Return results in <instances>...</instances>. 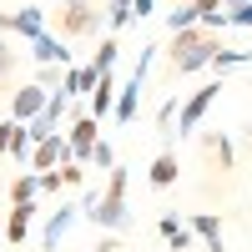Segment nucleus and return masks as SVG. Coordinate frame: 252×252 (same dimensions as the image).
I'll return each instance as SVG.
<instances>
[{
  "label": "nucleus",
  "instance_id": "nucleus-1",
  "mask_svg": "<svg viewBox=\"0 0 252 252\" xmlns=\"http://www.w3.org/2000/svg\"><path fill=\"white\" fill-rule=\"evenodd\" d=\"M126 187H131V172H126V166L116 161L111 172H106V192L81 197V202H86V217L101 227V232H111V237L131 232V207H126Z\"/></svg>",
  "mask_w": 252,
  "mask_h": 252
},
{
  "label": "nucleus",
  "instance_id": "nucleus-2",
  "mask_svg": "<svg viewBox=\"0 0 252 252\" xmlns=\"http://www.w3.org/2000/svg\"><path fill=\"white\" fill-rule=\"evenodd\" d=\"M101 26H106V0H61V10H56L61 40H71V35H96Z\"/></svg>",
  "mask_w": 252,
  "mask_h": 252
},
{
  "label": "nucleus",
  "instance_id": "nucleus-3",
  "mask_svg": "<svg viewBox=\"0 0 252 252\" xmlns=\"http://www.w3.org/2000/svg\"><path fill=\"white\" fill-rule=\"evenodd\" d=\"M222 96V81H207L202 91H192L182 101V111H177V126H172V136H197L202 131V116L212 111V101Z\"/></svg>",
  "mask_w": 252,
  "mask_h": 252
},
{
  "label": "nucleus",
  "instance_id": "nucleus-4",
  "mask_svg": "<svg viewBox=\"0 0 252 252\" xmlns=\"http://www.w3.org/2000/svg\"><path fill=\"white\" fill-rule=\"evenodd\" d=\"M217 51H222V35H217V31H207L192 51H166V61H172V71H177V76H192V71H202V66H212Z\"/></svg>",
  "mask_w": 252,
  "mask_h": 252
},
{
  "label": "nucleus",
  "instance_id": "nucleus-5",
  "mask_svg": "<svg viewBox=\"0 0 252 252\" xmlns=\"http://www.w3.org/2000/svg\"><path fill=\"white\" fill-rule=\"evenodd\" d=\"M76 217H86V202H61L56 212L46 217V227H40V247H46V252H56V247H61V237H66L71 227H76Z\"/></svg>",
  "mask_w": 252,
  "mask_h": 252
},
{
  "label": "nucleus",
  "instance_id": "nucleus-6",
  "mask_svg": "<svg viewBox=\"0 0 252 252\" xmlns=\"http://www.w3.org/2000/svg\"><path fill=\"white\" fill-rule=\"evenodd\" d=\"M76 161V146H71V136H46V141H40L35 146V152H31V172H56V166H71Z\"/></svg>",
  "mask_w": 252,
  "mask_h": 252
},
{
  "label": "nucleus",
  "instance_id": "nucleus-7",
  "mask_svg": "<svg viewBox=\"0 0 252 252\" xmlns=\"http://www.w3.org/2000/svg\"><path fill=\"white\" fill-rule=\"evenodd\" d=\"M46 101H51V91L40 86V81H31V86H20L15 96H10V121H20V126H31L40 111H46Z\"/></svg>",
  "mask_w": 252,
  "mask_h": 252
},
{
  "label": "nucleus",
  "instance_id": "nucleus-8",
  "mask_svg": "<svg viewBox=\"0 0 252 252\" xmlns=\"http://www.w3.org/2000/svg\"><path fill=\"white\" fill-rule=\"evenodd\" d=\"M0 31H10L20 40H35V35H46V10L40 5H20L10 15H0Z\"/></svg>",
  "mask_w": 252,
  "mask_h": 252
},
{
  "label": "nucleus",
  "instance_id": "nucleus-9",
  "mask_svg": "<svg viewBox=\"0 0 252 252\" xmlns=\"http://www.w3.org/2000/svg\"><path fill=\"white\" fill-rule=\"evenodd\" d=\"M71 146H76V161H91V146L101 141V116H76V126H71Z\"/></svg>",
  "mask_w": 252,
  "mask_h": 252
},
{
  "label": "nucleus",
  "instance_id": "nucleus-10",
  "mask_svg": "<svg viewBox=\"0 0 252 252\" xmlns=\"http://www.w3.org/2000/svg\"><path fill=\"white\" fill-rule=\"evenodd\" d=\"M187 227L207 242V252H227V237H222V217L217 212H192L187 217Z\"/></svg>",
  "mask_w": 252,
  "mask_h": 252
},
{
  "label": "nucleus",
  "instance_id": "nucleus-11",
  "mask_svg": "<svg viewBox=\"0 0 252 252\" xmlns=\"http://www.w3.org/2000/svg\"><path fill=\"white\" fill-rule=\"evenodd\" d=\"M146 182H152V187H161V192L182 182V161H177V152H172V146H166V152H157V161L146 166Z\"/></svg>",
  "mask_w": 252,
  "mask_h": 252
},
{
  "label": "nucleus",
  "instance_id": "nucleus-12",
  "mask_svg": "<svg viewBox=\"0 0 252 252\" xmlns=\"http://www.w3.org/2000/svg\"><path fill=\"white\" fill-rule=\"evenodd\" d=\"M31 56L40 61V66H71V51H66V40H61V35H35L31 40Z\"/></svg>",
  "mask_w": 252,
  "mask_h": 252
},
{
  "label": "nucleus",
  "instance_id": "nucleus-13",
  "mask_svg": "<svg viewBox=\"0 0 252 252\" xmlns=\"http://www.w3.org/2000/svg\"><path fill=\"white\" fill-rule=\"evenodd\" d=\"M161 237H166V247H172V252H192V242H197V232H192V227H187L177 212H161Z\"/></svg>",
  "mask_w": 252,
  "mask_h": 252
},
{
  "label": "nucleus",
  "instance_id": "nucleus-14",
  "mask_svg": "<svg viewBox=\"0 0 252 252\" xmlns=\"http://www.w3.org/2000/svg\"><path fill=\"white\" fill-rule=\"evenodd\" d=\"M96 81H101L96 66H66V76H61V91H66V96H91Z\"/></svg>",
  "mask_w": 252,
  "mask_h": 252
},
{
  "label": "nucleus",
  "instance_id": "nucleus-15",
  "mask_svg": "<svg viewBox=\"0 0 252 252\" xmlns=\"http://www.w3.org/2000/svg\"><path fill=\"white\" fill-rule=\"evenodd\" d=\"M116 71H101V81H96V91H91V116H111L116 111Z\"/></svg>",
  "mask_w": 252,
  "mask_h": 252
},
{
  "label": "nucleus",
  "instance_id": "nucleus-16",
  "mask_svg": "<svg viewBox=\"0 0 252 252\" xmlns=\"http://www.w3.org/2000/svg\"><path fill=\"white\" fill-rule=\"evenodd\" d=\"M202 146H207V161H212L217 172H232V136L227 131H207Z\"/></svg>",
  "mask_w": 252,
  "mask_h": 252
},
{
  "label": "nucleus",
  "instance_id": "nucleus-17",
  "mask_svg": "<svg viewBox=\"0 0 252 252\" xmlns=\"http://www.w3.org/2000/svg\"><path fill=\"white\" fill-rule=\"evenodd\" d=\"M31 222H35V202H15L10 217H5V237H10V242H26Z\"/></svg>",
  "mask_w": 252,
  "mask_h": 252
},
{
  "label": "nucleus",
  "instance_id": "nucleus-18",
  "mask_svg": "<svg viewBox=\"0 0 252 252\" xmlns=\"http://www.w3.org/2000/svg\"><path fill=\"white\" fill-rule=\"evenodd\" d=\"M136 20V5L131 0H106V35H116L121 26H131Z\"/></svg>",
  "mask_w": 252,
  "mask_h": 252
},
{
  "label": "nucleus",
  "instance_id": "nucleus-19",
  "mask_svg": "<svg viewBox=\"0 0 252 252\" xmlns=\"http://www.w3.org/2000/svg\"><path fill=\"white\" fill-rule=\"evenodd\" d=\"M40 197V172H20L10 182V202H35Z\"/></svg>",
  "mask_w": 252,
  "mask_h": 252
},
{
  "label": "nucleus",
  "instance_id": "nucleus-20",
  "mask_svg": "<svg viewBox=\"0 0 252 252\" xmlns=\"http://www.w3.org/2000/svg\"><path fill=\"white\" fill-rule=\"evenodd\" d=\"M187 26H202V15H197V5H192V0H187V5H177L172 15H166V31H187Z\"/></svg>",
  "mask_w": 252,
  "mask_h": 252
},
{
  "label": "nucleus",
  "instance_id": "nucleus-21",
  "mask_svg": "<svg viewBox=\"0 0 252 252\" xmlns=\"http://www.w3.org/2000/svg\"><path fill=\"white\" fill-rule=\"evenodd\" d=\"M116 61H121V46H116V35H106V40H101V51L91 56V66H96V71H116Z\"/></svg>",
  "mask_w": 252,
  "mask_h": 252
},
{
  "label": "nucleus",
  "instance_id": "nucleus-22",
  "mask_svg": "<svg viewBox=\"0 0 252 252\" xmlns=\"http://www.w3.org/2000/svg\"><path fill=\"white\" fill-rule=\"evenodd\" d=\"M111 166H116V146L101 136V141L91 146V172H111Z\"/></svg>",
  "mask_w": 252,
  "mask_h": 252
},
{
  "label": "nucleus",
  "instance_id": "nucleus-23",
  "mask_svg": "<svg viewBox=\"0 0 252 252\" xmlns=\"http://www.w3.org/2000/svg\"><path fill=\"white\" fill-rule=\"evenodd\" d=\"M177 111H182V96H166L161 106H157V126H161V136H172V126H177Z\"/></svg>",
  "mask_w": 252,
  "mask_h": 252
},
{
  "label": "nucleus",
  "instance_id": "nucleus-24",
  "mask_svg": "<svg viewBox=\"0 0 252 252\" xmlns=\"http://www.w3.org/2000/svg\"><path fill=\"white\" fill-rule=\"evenodd\" d=\"M212 66H217V71H227V66H252V51H217Z\"/></svg>",
  "mask_w": 252,
  "mask_h": 252
},
{
  "label": "nucleus",
  "instance_id": "nucleus-25",
  "mask_svg": "<svg viewBox=\"0 0 252 252\" xmlns=\"http://www.w3.org/2000/svg\"><path fill=\"white\" fill-rule=\"evenodd\" d=\"M10 71H15V46H10L5 35H0V86L10 81Z\"/></svg>",
  "mask_w": 252,
  "mask_h": 252
},
{
  "label": "nucleus",
  "instance_id": "nucleus-26",
  "mask_svg": "<svg viewBox=\"0 0 252 252\" xmlns=\"http://www.w3.org/2000/svg\"><path fill=\"white\" fill-rule=\"evenodd\" d=\"M56 172H61V182H66V187H81V182H86V161H71V166H56Z\"/></svg>",
  "mask_w": 252,
  "mask_h": 252
},
{
  "label": "nucleus",
  "instance_id": "nucleus-27",
  "mask_svg": "<svg viewBox=\"0 0 252 252\" xmlns=\"http://www.w3.org/2000/svg\"><path fill=\"white\" fill-rule=\"evenodd\" d=\"M15 136H20V121H0V157H10Z\"/></svg>",
  "mask_w": 252,
  "mask_h": 252
},
{
  "label": "nucleus",
  "instance_id": "nucleus-28",
  "mask_svg": "<svg viewBox=\"0 0 252 252\" xmlns=\"http://www.w3.org/2000/svg\"><path fill=\"white\" fill-rule=\"evenodd\" d=\"M227 26H252V0L237 5V10H227Z\"/></svg>",
  "mask_w": 252,
  "mask_h": 252
},
{
  "label": "nucleus",
  "instance_id": "nucleus-29",
  "mask_svg": "<svg viewBox=\"0 0 252 252\" xmlns=\"http://www.w3.org/2000/svg\"><path fill=\"white\" fill-rule=\"evenodd\" d=\"M61 187H66L61 172H40V192H61Z\"/></svg>",
  "mask_w": 252,
  "mask_h": 252
},
{
  "label": "nucleus",
  "instance_id": "nucleus-30",
  "mask_svg": "<svg viewBox=\"0 0 252 252\" xmlns=\"http://www.w3.org/2000/svg\"><path fill=\"white\" fill-rule=\"evenodd\" d=\"M131 5H136V20H146V15L157 10V0H131Z\"/></svg>",
  "mask_w": 252,
  "mask_h": 252
},
{
  "label": "nucleus",
  "instance_id": "nucleus-31",
  "mask_svg": "<svg viewBox=\"0 0 252 252\" xmlns=\"http://www.w3.org/2000/svg\"><path fill=\"white\" fill-rule=\"evenodd\" d=\"M96 252H121V242H116V237L106 232V237H101V242H96Z\"/></svg>",
  "mask_w": 252,
  "mask_h": 252
},
{
  "label": "nucleus",
  "instance_id": "nucleus-32",
  "mask_svg": "<svg viewBox=\"0 0 252 252\" xmlns=\"http://www.w3.org/2000/svg\"><path fill=\"white\" fill-rule=\"evenodd\" d=\"M237 5H247V0H222V10H237Z\"/></svg>",
  "mask_w": 252,
  "mask_h": 252
},
{
  "label": "nucleus",
  "instance_id": "nucleus-33",
  "mask_svg": "<svg viewBox=\"0 0 252 252\" xmlns=\"http://www.w3.org/2000/svg\"><path fill=\"white\" fill-rule=\"evenodd\" d=\"M0 237H5V222H0Z\"/></svg>",
  "mask_w": 252,
  "mask_h": 252
},
{
  "label": "nucleus",
  "instance_id": "nucleus-34",
  "mask_svg": "<svg viewBox=\"0 0 252 252\" xmlns=\"http://www.w3.org/2000/svg\"><path fill=\"white\" fill-rule=\"evenodd\" d=\"M177 5H187V0H177Z\"/></svg>",
  "mask_w": 252,
  "mask_h": 252
}]
</instances>
